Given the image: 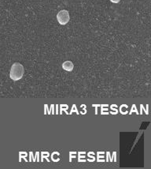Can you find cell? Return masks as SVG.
<instances>
[{
  "label": "cell",
  "instance_id": "6da1fadb",
  "mask_svg": "<svg viewBox=\"0 0 151 169\" xmlns=\"http://www.w3.org/2000/svg\"><path fill=\"white\" fill-rule=\"evenodd\" d=\"M24 73H25V69L23 66L19 62H15L13 64L10 69V77L12 80L18 81L21 79Z\"/></svg>",
  "mask_w": 151,
  "mask_h": 169
},
{
  "label": "cell",
  "instance_id": "7a4b0ae2",
  "mask_svg": "<svg viewBox=\"0 0 151 169\" xmlns=\"http://www.w3.org/2000/svg\"><path fill=\"white\" fill-rule=\"evenodd\" d=\"M57 20L60 25H65L70 20L69 13H68V10H60L57 14Z\"/></svg>",
  "mask_w": 151,
  "mask_h": 169
},
{
  "label": "cell",
  "instance_id": "3957f363",
  "mask_svg": "<svg viewBox=\"0 0 151 169\" xmlns=\"http://www.w3.org/2000/svg\"><path fill=\"white\" fill-rule=\"evenodd\" d=\"M74 65L71 61H65L63 62L62 68L66 71H72L73 70Z\"/></svg>",
  "mask_w": 151,
  "mask_h": 169
},
{
  "label": "cell",
  "instance_id": "277c9868",
  "mask_svg": "<svg viewBox=\"0 0 151 169\" xmlns=\"http://www.w3.org/2000/svg\"><path fill=\"white\" fill-rule=\"evenodd\" d=\"M133 108H134V109H131V112H130V115H131L133 112H135L137 113V114H139V112H138L137 109L135 108V105H133Z\"/></svg>",
  "mask_w": 151,
  "mask_h": 169
},
{
  "label": "cell",
  "instance_id": "5b68a950",
  "mask_svg": "<svg viewBox=\"0 0 151 169\" xmlns=\"http://www.w3.org/2000/svg\"><path fill=\"white\" fill-rule=\"evenodd\" d=\"M120 1V0H110V2H113V3H119Z\"/></svg>",
  "mask_w": 151,
  "mask_h": 169
},
{
  "label": "cell",
  "instance_id": "8992f818",
  "mask_svg": "<svg viewBox=\"0 0 151 169\" xmlns=\"http://www.w3.org/2000/svg\"><path fill=\"white\" fill-rule=\"evenodd\" d=\"M73 108H75V105H73ZM73 112H74V109H73V110H72V112H71V113H73ZM76 113H77V114H79V112H77V110H76Z\"/></svg>",
  "mask_w": 151,
  "mask_h": 169
}]
</instances>
